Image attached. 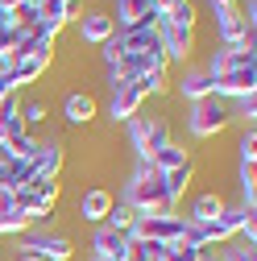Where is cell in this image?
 Wrapping results in <instances>:
<instances>
[{"label": "cell", "mask_w": 257, "mask_h": 261, "mask_svg": "<svg viewBox=\"0 0 257 261\" xmlns=\"http://www.w3.org/2000/svg\"><path fill=\"white\" fill-rule=\"evenodd\" d=\"M120 199L133 207L137 216H170V212H178V199L166 191L162 174H145V178H133V174H128Z\"/></svg>", "instance_id": "1"}, {"label": "cell", "mask_w": 257, "mask_h": 261, "mask_svg": "<svg viewBox=\"0 0 257 261\" xmlns=\"http://www.w3.org/2000/svg\"><path fill=\"white\" fill-rule=\"evenodd\" d=\"M183 124H187V137H191V141H216V137L224 133V128L233 124V112H228V104H224V100L208 95V100L187 104Z\"/></svg>", "instance_id": "2"}, {"label": "cell", "mask_w": 257, "mask_h": 261, "mask_svg": "<svg viewBox=\"0 0 257 261\" xmlns=\"http://www.w3.org/2000/svg\"><path fill=\"white\" fill-rule=\"evenodd\" d=\"M128 128V145H133V158H153L162 145H170L174 141V133H170V120L162 116V112H137L133 120L124 124Z\"/></svg>", "instance_id": "3"}, {"label": "cell", "mask_w": 257, "mask_h": 261, "mask_svg": "<svg viewBox=\"0 0 257 261\" xmlns=\"http://www.w3.org/2000/svg\"><path fill=\"white\" fill-rule=\"evenodd\" d=\"M17 253L42 257V261H71L75 257V241L58 228H29V232L17 237Z\"/></svg>", "instance_id": "4"}, {"label": "cell", "mask_w": 257, "mask_h": 261, "mask_svg": "<svg viewBox=\"0 0 257 261\" xmlns=\"http://www.w3.org/2000/svg\"><path fill=\"white\" fill-rule=\"evenodd\" d=\"M208 17H212V29H216V42L220 46H257V25L245 21L237 0H233V5L212 9Z\"/></svg>", "instance_id": "5"}, {"label": "cell", "mask_w": 257, "mask_h": 261, "mask_svg": "<svg viewBox=\"0 0 257 261\" xmlns=\"http://www.w3.org/2000/svg\"><path fill=\"white\" fill-rule=\"evenodd\" d=\"M153 34H158V46H162V54H166V62H170V67H187V62L195 58V50H199V29L170 25V21H162V17H158Z\"/></svg>", "instance_id": "6"}, {"label": "cell", "mask_w": 257, "mask_h": 261, "mask_svg": "<svg viewBox=\"0 0 257 261\" xmlns=\"http://www.w3.org/2000/svg\"><path fill=\"white\" fill-rule=\"evenodd\" d=\"M133 241H153V245H178L187 237V220L178 212L170 216H137V224L128 228Z\"/></svg>", "instance_id": "7"}, {"label": "cell", "mask_w": 257, "mask_h": 261, "mask_svg": "<svg viewBox=\"0 0 257 261\" xmlns=\"http://www.w3.org/2000/svg\"><path fill=\"white\" fill-rule=\"evenodd\" d=\"M112 25H116V34H128V29H149L158 25V5L153 0H112V9H108Z\"/></svg>", "instance_id": "8"}, {"label": "cell", "mask_w": 257, "mask_h": 261, "mask_svg": "<svg viewBox=\"0 0 257 261\" xmlns=\"http://www.w3.org/2000/svg\"><path fill=\"white\" fill-rule=\"evenodd\" d=\"M257 67V46H216L203 58L208 75H224V71H249Z\"/></svg>", "instance_id": "9"}, {"label": "cell", "mask_w": 257, "mask_h": 261, "mask_svg": "<svg viewBox=\"0 0 257 261\" xmlns=\"http://www.w3.org/2000/svg\"><path fill=\"white\" fill-rule=\"evenodd\" d=\"M145 108V95L137 83H108V120L112 124H128Z\"/></svg>", "instance_id": "10"}, {"label": "cell", "mask_w": 257, "mask_h": 261, "mask_svg": "<svg viewBox=\"0 0 257 261\" xmlns=\"http://www.w3.org/2000/svg\"><path fill=\"white\" fill-rule=\"evenodd\" d=\"M71 25H75V34H79L83 46H104V42L116 34L108 9H79V17H75Z\"/></svg>", "instance_id": "11"}, {"label": "cell", "mask_w": 257, "mask_h": 261, "mask_svg": "<svg viewBox=\"0 0 257 261\" xmlns=\"http://www.w3.org/2000/svg\"><path fill=\"white\" fill-rule=\"evenodd\" d=\"M170 91L178 95L183 104H195V100H208L212 95V75L203 71V62H187L178 71V79L170 83Z\"/></svg>", "instance_id": "12"}, {"label": "cell", "mask_w": 257, "mask_h": 261, "mask_svg": "<svg viewBox=\"0 0 257 261\" xmlns=\"http://www.w3.org/2000/svg\"><path fill=\"white\" fill-rule=\"evenodd\" d=\"M257 91V67L249 71H224V75H212V95L224 104L241 100V95H253Z\"/></svg>", "instance_id": "13"}, {"label": "cell", "mask_w": 257, "mask_h": 261, "mask_svg": "<svg viewBox=\"0 0 257 261\" xmlns=\"http://www.w3.org/2000/svg\"><path fill=\"white\" fill-rule=\"evenodd\" d=\"M34 174L38 178H58L62 166H67V145L62 137H38V149H34Z\"/></svg>", "instance_id": "14"}, {"label": "cell", "mask_w": 257, "mask_h": 261, "mask_svg": "<svg viewBox=\"0 0 257 261\" xmlns=\"http://www.w3.org/2000/svg\"><path fill=\"white\" fill-rule=\"evenodd\" d=\"M128 245H133V237L128 232H116V228H91V241H87V249H91V257H104V261H124L128 257Z\"/></svg>", "instance_id": "15"}, {"label": "cell", "mask_w": 257, "mask_h": 261, "mask_svg": "<svg viewBox=\"0 0 257 261\" xmlns=\"http://www.w3.org/2000/svg\"><path fill=\"white\" fill-rule=\"evenodd\" d=\"M112 199H116V195H112L108 187L95 182V187H87V191L79 195L75 216H79L83 224H91V228H100V224H104V216H108V207H112Z\"/></svg>", "instance_id": "16"}, {"label": "cell", "mask_w": 257, "mask_h": 261, "mask_svg": "<svg viewBox=\"0 0 257 261\" xmlns=\"http://www.w3.org/2000/svg\"><path fill=\"white\" fill-rule=\"evenodd\" d=\"M50 67H54V50H46V54H25V58H17L13 62V83H17V91L21 87H34V83H42L46 75H50Z\"/></svg>", "instance_id": "17"}, {"label": "cell", "mask_w": 257, "mask_h": 261, "mask_svg": "<svg viewBox=\"0 0 257 261\" xmlns=\"http://www.w3.org/2000/svg\"><path fill=\"white\" fill-rule=\"evenodd\" d=\"M95 112H100V104H95L91 91H67V95H62V120H67V124L87 128L95 120Z\"/></svg>", "instance_id": "18"}, {"label": "cell", "mask_w": 257, "mask_h": 261, "mask_svg": "<svg viewBox=\"0 0 257 261\" xmlns=\"http://www.w3.org/2000/svg\"><path fill=\"white\" fill-rule=\"evenodd\" d=\"M224 203H228V199H224L220 191H203V195H195V199L187 203L183 220H187V224H212V220L224 212Z\"/></svg>", "instance_id": "19"}, {"label": "cell", "mask_w": 257, "mask_h": 261, "mask_svg": "<svg viewBox=\"0 0 257 261\" xmlns=\"http://www.w3.org/2000/svg\"><path fill=\"white\" fill-rule=\"evenodd\" d=\"M249 216H257V212H249V207H241V203H233V199H228V203H224V212L212 220V224H216V232H220V241H233Z\"/></svg>", "instance_id": "20"}, {"label": "cell", "mask_w": 257, "mask_h": 261, "mask_svg": "<svg viewBox=\"0 0 257 261\" xmlns=\"http://www.w3.org/2000/svg\"><path fill=\"white\" fill-rule=\"evenodd\" d=\"M79 5H83V0H38L42 17L54 21V25H62V29H67V25L79 17Z\"/></svg>", "instance_id": "21"}, {"label": "cell", "mask_w": 257, "mask_h": 261, "mask_svg": "<svg viewBox=\"0 0 257 261\" xmlns=\"http://www.w3.org/2000/svg\"><path fill=\"white\" fill-rule=\"evenodd\" d=\"M195 170H199V162L191 158V162H183L178 170H170V174H162V182H166V191L174 195L178 203H183V195L191 191V182H195Z\"/></svg>", "instance_id": "22"}, {"label": "cell", "mask_w": 257, "mask_h": 261, "mask_svg": "<svg viewBox=\"0 0 257 261\" xmlns=\"http://www.w3.org/2000/svg\"><path fill=\"white\" fill-rule=\"evenodd\" d=\"M149 162H153V170H158V174H170V170H178V166H183V162H191V149H183L178 141H170V145L158 149Z\"/></svg>", "instance_id": "23"}, {"label": "cell", "mask_w": 257, "mask_h": 261, "mask_svg": "<svg viewBox=\"0 0 257 261\" xmlns=\"http://www.w3.org/2000/svg\"><path fill=\"white\" fill-rule=\"evenodd\" d=\"M233 203L257 212V170L253 166H237V199Z\"/></svg>", "instance_id": "24"}, {"label": "cell", "mask_w": 257, "mask_h": 261, "mask_svg": "<svg viewBox=\"0 0 257 261\" xmlns=\"http://www.w3.org/2000/svg\"><path fill=\"white\" fill-rule=\"evenodd\" d=\"M133 224H137V212L128 207L124 199H112V207H108V216H104V228H116V232H128Z\"/></svg>", "instance_id": "25"}, {"label": "cell", "mask_w": 257, "mask_h": 261, "mask_svg": "<svg viewBox=\"0 0 257 261\" xmlns=\"http://www.w3.org/2000/svg\"><path fill=\"white\" fill-rule=\"evenodd\" d=\"M162 21H170V25H187V29H199V5H195V0H183V5H174V9L162 13Z\"/></svg>", "instance_id": "26"}, {"label": "cell", "mask_w": 257, "mask_h": 261, "mask_svg": "<svg viewBox=\"0 0 257 261\" xmlns=\"http://www.w3.org/2000/svg\"><path fill=\"white\" fill-rule=\"evenodd\" d=\"M116 38H120V50H158L153 25L149 29H128V34H116Z\"/></svg>", "instance_id": "27"}, {"label": "cell", "mask_w": 257, "mask_h": 261, "mask_svg": "<svg viewBox=\"0 0 257 261\" xmlns=\"http://www.w3.org/2000/svg\"><path fill=\"white\" fill-rule=\"evenodd\" d=\"M9 21H13L17 29H34V25L42 21V9H38V0H25V5H13V9H9Z\"/></svg>", "instance_id": "28"}, {"label": "cell", "mask_w": 257, "mask_h": 261, "mask_svg": "<svg viewBox=\"0 0 257 261\" xmlns=\"http://www.w3.org/2000/svg\"><path fill=\"white\" fill-rule=\"evenodd\" d=\"M216 253H220V261H257V245H245V241H237V237L224 241Z\"/></svg>", "instance_id": "29"}, {"label": "cell", "mask_w": 257, "mask_h": 261, "mask_svg": "<svg viewBox=\"0 0 257 261\" xmlns=\"http://www.w3.org/2000/svg\"><path fill=\"white\" fill-rule=\"evenodd\" d=\"M257 162V128H241L237 137V166H253Z\"/></svg>", "instance_id": "30"}, {"label": "cell", "mask_w": 257, "mask_h": 261, "mask_svg": "<svg viewBox=\"0 0 257 261\" xmlns=\"http://www.w3.org/2000/svg\"><path fill=\"white\" fill-rule=\"evenodd\" d=\"M21 232H29V216L25 212H0V241L5 237H21Z\"/></svg>", "instance_id": "31"}, {"label": "cell", "mask_w": 257, "mask_h": 261, "mask_svg": "<svg viewBox=\"0 0 257 261\" xmlns=\"http://www.w3.org/2000/svg\"><path fill=\"white\" fill-rule=\"evenodd\" d=\"M228 112H233V120H241L245 128H253V120H257V91H253V95H241V100H233Z\"/></svg>", "instance_id": "32"}, {"label": "cell", "mask_w": 257, "mask_h": 261, "mask_svg": "<svg viewBox=\"0 0 257 261\" xmlns=\"http://www.w3.org/2000/svg\"><path fill=\"white\" fill-rule=\"evenodd\" d=\"M34 149H38V133H21L17 141H9V145H0V153L5 158H34Z\"/></svg>", "instance_id": "33"}, {"label": "cell", "mask_w": 257, "mask_h": 261, "mask_svg": "<svg viewBox=\"0 0 257 261\" xmlns=\"http://www.w3.org/2000/svg\"><path fill=\"white\" fill-rule=\"evenodd\" d=\"M46 120H50V116H46V104L38 100V95H34V100H25V104H21V124L29 128V133H34L38 124H46Z\"/></svg>", "instance_id": "34"}, {"label": "cell", "mask_w": 257, "mask_h": 261, "mask_svg": "<svg viewBox=\"0 0 257 261\" xmlns=\"http://www.w3.org/2000/svg\"><path fill=\"white\" fill-rule=\"evenodd\" d=\"M162 261H199V249H191L187 241H178V245H166Z\"/></svg>", "instance_id": "35"}, {"label": "cell", "mask_w": 257, "mask_h": 261, "mask_svg": "<svg viewBox=\"0 0 257 261\" xmlns=\"http://www.w3.org/2000/svg\"><path fill=\"white\" fill-rule=\"evenodd\" d=\"M120 54H124V50H120V38H116V34H112V38H108V42H104V46H100V58H104V71H108V67H112V62H116V58H120Z\"/></svg>", "instance_id": "36"}, {"label": "cell", "mask_w": 257, "mask_h": 261, "mask_svg": "<svg viewBox=\"0 0 257 261\" xmlns=\"http://www.w3.org/2000/svg\"><path fill=\"white\" fill-rule=\"evenodd\" d=\"M124 261H153V257H149V245H145V241H133V245H128V257H124Z\"/></svg>", "instance_id": "37"}, {"label": "cell", "mask_w": 257, "mask_h": 261, "mask_svg": "<svg viewBox=\"0 0 257 261\" xmlns=\"http://www.w3.org/2000/svg\"><path fill=\"white\" fill-rule=\"evenodd\" d=\"M17 95V83H13V71H0V100Z\"/></svg>", "instance_id": "38"}, {"label": "cell", "mask_w": 257, "mask_h": 261, "mask_svg": "<svg viewBox=\"0 0 257 261\" xmlns=\"http://www.w3.org/2000/svg\"><path fill=\"white\" fill-rule=\"evenodd\" d=\"M199 261H220V253H216V249H203V253H199Z\"/></svg>", "instance_id": "39"}, {"label": "cell", "mask_w": 257, "mask_h": 261, "mask_svg": "<svg viewBox=\"0 0 257 261\" xmlns=\"http://www.w3.org/2000/svg\"><path fill=\"white\" fill-rule=\"evenodd\" d=\"M5 25H13V21H9V9H0V29H5Z\"/></svg>", "instance_id": "40"}, {"label": "cell", "mask_w": 257, "mask_h": 261, "mask_svg": "<svg viewBox=\"0 0 257 261\" xmlns=\"http://www.w3.org/2000/svg\"><path fill=\"white\" fill-rule=\"evenodd\" d=\"M13 261H42V257H29V253H17Z\"/></svg>", "instance_id": "41"}, {"label": "cell", "mask_w": 257, "mask_h": 261, "mask_svg": "<svg viewBox=\"0 0 257 261\" xmlns=\"http://www.w3.org/2000/svg\"><path fill=\"white\" fill-rule=\"evenodd\" d=\"M0 9H13V5H9V0H0Z\"/></svg>", "instance_id": "42"}, {"label": "cell", "mask_w": 257, "mask_h": 261, "mask_svg": "<svg viewBox=\"0 0 257 261\" xmlns=\"http://www.w3.org/2000/svg\"><path fill=\"white\" fill-rule=\"evenodd\" d=\"M9 5H25V0H9Z\"/></svg>", "instance_id": "43"}, {"label": "cell", "mask_w": 257, "mask_h": 261, "mask_svg": "<svg viewBox=\"0 0 257 261\" xmlns=\"http://www.w3.org/2000/svg\"><path fill=\"white\" fill-rule=\"evenodd\" d=\"M87 261H104V257H87Z\"/></svg>", "instance_id": "44"}]
</instances>
